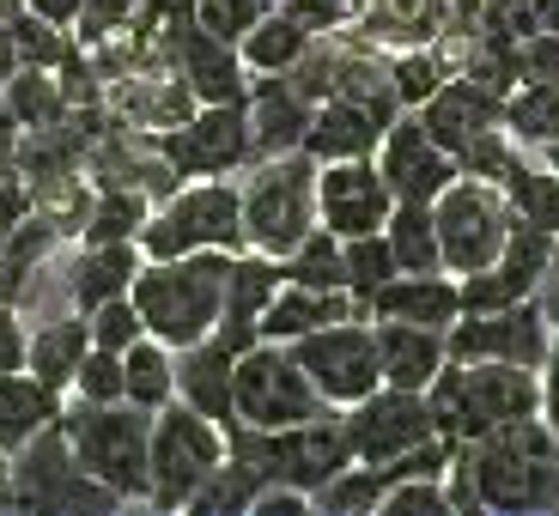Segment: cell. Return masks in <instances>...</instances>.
I'll list each match as a JSON object with an SVG mask.
<instances>
[{
    "instance_id": "obj_43",
    "label": "cell",
    "mask_w": 559,
    "mask_h": 516,
    "mask_svg": "<svg viewBox=\"0 0 559 516\" xmlns=\"http://www.w3.org/2000/svg\"><path fill=\"white\" fill-rule=\"evenodd\" d=\"M347 243V292L359 298V304H371V292H378L383 279L402 274V262H395L390 238L383 231H365V238H341Z\"/></svg>"
},
{
    "instance_id": "obj_33",
    "label": "cell",
    "mask_w": 559,
    "mask_h": 516,
    "mask_svg": "<svg viewBox=\"0 0 559 516\" xmlns=\"http://www.w3.org/2000/svg\"><path fill=\"white\" fill-rule=\"evenodd\" d=\"M310 43H317V31H310L305 19L286 13V7H267L250 25V37L238 43V56L250 73H286V68H298V56H305Z\"/></svg>"
},
{
    "instance_id": "obj_21",
    "label": "cell",
    "mask_w": 559,
    "mask_h": 516,
    "mask_svg": "<svg viewBox=\"0 0 559 516\" xmlns=\"http://www.w3.org/2000/svg\"><path fill=\"white\" fill-rule=\"evenodd\" d=\"M250 110V134H255V158H280V153H305V128L317 104L293 85V73H250L243 92Z\"/></svg>"
},
{
    "instance_id": "obj_57",
    "label": "cell",
    "mask_w": 559,
    "mask_h": 516,
    "mask_svg": "<svg viewBox=\"0 0 559 516\" xmlns=\"http://www.w3.org/2000/svg\"><path fill=\"white\" fill-rule=\"evenodd\" d=\"M542 158H547V165L559 170V140H554V146H542Z\"/></svg>"
},
{
    "instance_id": "obj_52",
    "label": "cell",
    "mask_w": 559,
    "mask_h": 516,
    "mask_svg": "<svg viewBox=\"0 0 559 516\" xmlns=\"http://www.w3.org/2000/svg\"><path fill=\"white\" fill-rule=\"evenodd\" d=\"M25 13H37V19H49V25H80V13H85V0H25Z\"/></svg>"
},
{
    "instance_id": "obj_27",
    "label": "cell",
    "mask_w": 559,
    "mask_h": 516,
    "mask_svg": "<svg viewBox=\"0 0 559 516\" xmlns=\"http://www.w3.org/2000/svg\"><path fill=\"white\" fill-rule=\"evenodd\" d=\"M347 316H365V304L353 292H317V286H293V279H280V292L267 298L262 310V340H305L329 322H347Z\"/></svg>"
},
{
    "instance_id": "obj_22",
    "label": "cell",
    "mask_w": 559,
    "mask_h": 516,
    "mask_svg": "<svg viewBox=\"0 0 559 516\" xmlns=\"http://www.w3.org/2000/svg\"><path fill=\"white\" fill-rule=\"evenodd\" d=\"M140 267H146L140 243H73V255L56 267V274H61V298L85 316V310H98V304H110V298L134 292Z\"/></svg>"
},
{
    "instance_id": "obj_15",
    "label": "cell",
    "mask_w": 559,
    "mask_h": 516,
    "mask_svg": "<svg viewBox=\"0 0 559 516\" xmlns=\"http://www.w3.org/2000/svg\"><path fill=\"white\" fill-rule=\"evenodd\" d=\"M347 419V444H353V461H395L402 449L438 437V419H432V401L426 389H395V383H378L365 401L341 407Z\"/></svg>"
},
{
    "instance_id": "obj_13",
    "label": "cell",
    "mask_w": 559,
    "mask_h": 516,
    "mask_svg": "<svg viewBox=\"0 0 559 516\" xmlns=\"http://www.w3.org/2000/svg\"><path fill=\"white\" fill-rule=\"evenodd\" d=\"M298 364L310 371V383L322 389L329 407H353L383 383V364H378V322L371 316H347V322H329L317 335L293 340Z\"/></svg>"
},
{
    "instance_id": "obj_26",
    "label": "cell",
    "mask_w": 559,
    "mask_h": 516,
    "mask_svg": "<svg viewBox=\"0 0 559 516\" xmlns=\"http://www.w3.org/2000/svg\"><path fill=\"white\" fill-rule=\"evenodd\" d=\"M383 116L365 110V104L353 98H322L317 110H310V128H305V153L317 158V165H335V158H378L383 146Z\"/></svg>"
},
{
    "instance_id": "obj_18",
    "label": "cell",
    "mask_w": 559,
    "mask_h": 516,
    "mask_svg": "<svg viewBox=\"0 0 559 516\" xmlns=\"http://www.w3.org/2000/svg\"><path fill=\"white\" fill-rule=\"evenodd\" d=\"M158 43H165V56L177 61V73L189 80L195 104H238L243 92H250V68H243L238 43H219L213 31H201L182 0H177V13H170V25Z\"/></svg>"
},
{
    "instance_id": "obj_10",
    "label": "cell",
    "mask_w": 559,
    "mask_h": 516,
    "mask_svg": "<svg viewBox=\"0 0 559 516\" xmlns=\"http://www.w3.org/2000/svg\"><path fill=\"white\" fill-rule=\"evenodd\" d=\"M432 219H438V250H444V267L462 279V274H480V267L504 250L511 225H518V207H511V195H504L499 182L468 177V170H462L444 195L432 201Z\"/></svg>"
},
{
    "instance_id": "obj_20",
    "label": "cell",
    "mask_w": 559,
    "mask_h": 516,
    "mask_svg": "<svg viewBox=\"0 0 559 516\" xmlns=\"http://www.w3.org/2000/svg\"><path fill=\"white\" fill-rule=\"evenodd\" d=\"M419 122H426V134H432L444 153L462 158L487 128L504 122V98L487 92L480 80H468V73H450V80L432 92V104H419Z\"/></svg>"
},
{
    "instance_id": "obj_48",
    "label": "cell",
    "mask_w": 559,
    "mask_h": 516,
    "mask_svg": "<svg viewBox=\"0 0 559 516\" xmlns=\"http://www.w3.org/2000/svg\"><path fill=\"white\" fill-rule=\"evenodd\" d=\"M25 352H31V322H25V310L0 298V377H7V371H25Z\"/></svg>"
},
{
    "instance_id": "obj_58",
    "label": "cell",
    "mask_w": 559,
    "mask_h": 516,
    "mask_svg": "<svg viewBox=\"0 0 559 516\" xmlns=\"http://www.w3.org/2000/svg\"><path fill=\"white\" fill-rule=\"evenodd\" d=\"M267 7H280V0H267Z\"/></svg>"
},
{
    "instance_id": "obj_38",
    "label": "cell",
    "mask_w": 559,
    "mask_h": 516,
    "mask_svg": "<svg viewBox=\"0 0 559 516\" xmlns=\"http://www.w3.org/2000/svg\"><path fill=\"white\" fill-rule=\"evenodd\" d=\"M402 274H432L444 267V250H438V219H432V201H395L390 225H383Z\"/></svg>"
},
{
    "instance_id": "obj_9",
    "label": "cell",
    "mask_w": 559,
    "mask_h": 516,
    "mask_svg": "<svg viewBox=\"0 0 559 516\" xmlns=\"http://www.w3.org/2000/svg\"><path fill=\"white\" fill-rule=\"evenodd\" d=\"M13 511L37 516H85V511H122L98 475H85V461L73 456L68 425H43L31 444L13 449Z\"/></svg>"
},
{
    "instance_id": "obj_51",
    "label": "cell",
    "mask_w": 559,
    "mask_h": 516,
    "mask_svg": "<svg viewBox=\"0 0 559 516\" xmlns=\"http://www.w3.org/2000/svg\"><path fill=\"white\" fill-rule=\"evenodd\" d=\"M542 419L559 432V335H554V352L542 364Z\"/></svg>"
},
{
    "instance_id": "obj_36",
    "label": "cell",
    "mask_w": 559,
    "mask_h": 516,
    "mask_svg": "<svg viewBox=\"0 0 559 516\" xmlns=\"http://www.w3.org/2000/svg\"><path fill=\"white\" fill-rule=\"evenodd\" d=\"M153 201L128 189V182H98L92 213H85V231L73 243H140V225H146Z\"/></svg>"
},
{
    "instance_id": "obj_41",
    "label": "cell",
    "mask_w": 559,
    "mask_h": 516,
    "mask_svg": "<svg viewBox=\"0 0 559 516\" xmlns=\"http://www.w3.org/2000/svg\"><path fill=\"white\" fill-rule=\"evenodd\" d=\"M383 504V475L371 461H347L329 487L310 492V511H329V516H378Z\"/></svg>"
},
{
    "instance_id": "obj_11",
    "label": "cell",
    "mask_w": 559,
    "mask_h": 516,
    "mask_svg": "<svg viewBox=\"0 0 559 516\" xmlns=\"http://www.w3.org/2000/svg\"><path fill=\"white\" fill-rule=\"evenodd\" d=\"M317 413H329V401L286 340H255L250 352H238V425L280 432Z\"/></svg>"
},
{
    "instance_id": "obj_39",
    "label": "cell",
    "mask_w": 559,
    "mask_h": 516,
    "mask_svg": "<svg viewBox=\"0 0 559 516\" xmlns=\"http://www.w3.org/2000/svg\"><path fill=\"white\" fill-rule=\"evenodd\" d=\"M504 128L518 146H554L559 140V80H523L511 98H504Z\"/></svg>"
},
{
    "instance_id": "obj_16",
    "label": "cell",
    "mask_w": 559,
    "mask_h": 516,
    "mask_svg": "<svg viewBox=\"0 0 559 516\" xmlns=\"http://www.w3.org/2000/svg\"><path fill=\"white\" fill-rule=\"evenodd\" d=\"M395 213V189L378 170V158H335V165H317V219L335 231V238H365V231H383Z\"/></svg>"
},
{
    "instance_id": "obj_45",
    "label": "cell",
    "mask_w": 559,
    "mask_h": 516,
    "mask_svg": "<svg viewBox=\"0 0 559 516\" xmlns=\"http://www.w3.org/2000/svg\"><path fill=\"white\" fill-rule=\"evenodd\" d=\"M450 511V475H407L383 487L378 516H444Z\"/></svg>"
},
{
    "instance_id": "obj_8",
    "label": "cell",
    "mask_w": 559,
    "mask_h": 516,
    "mask_svg": "<svg viewBox=\"0 0 559 516\" xmlns=\"http://www.w3.org/2000/svg\"><path fill=\"white\" fill-rule=\"evenodd\" d=\"M238 182H243V243L280 262L317 225V158L310 153L255 158Z\"/></svg>"
},
{
    "instance_id": "obj_17",
    "label": "cell",
    "mask_w": 559,
    "mask_h": 516,
    "mask_svg": "<svg viewBox=\"0 0 559 516\" xmlns=\"http://www.w3.org/2000/svg\"><path fill=\"white\" fill-rule=\"evenodd\" d=\"M554 255H559L554 231L518 219L511 238H504V250L480 274H462V310H499V304H518V298H535L547 267H554Z\"/></svg>"
},
{
    "instance_id": "obj_50",
    "label": "cell",
    "mask_w": 559,
    "mask_h": 516,
    "mask_svg": "<svg viewBox=\"0 0 559 516\" xmlns=\"http://www.w3.org/2000/svg\"><path fill=\"white\" fill-rule=\"evenodd\" d=\"M19 146H25V122L13 116V104L0 98V170H19Z\"/></svg>"
},
{
    "instance_id": "obj_55",
    "label": "cell",
    "mask_w": 559,
    "mask_h": 516,
    "mask_svg": "<svg viewBox=\"0 0 559 516\" xmlns=\"http://www.w3.org/2000/svg\"><path fill=\"white\" fill-rule=\"evenodd\" d=\"M535 19H542V31L559 37V0H535Z\"/></svg>"
},
{
    "instance_id": "obj_32",
    "label": "cell",
    "mask_w": 559,
    "mask_h": 516,
    "mask_svg": "<svg viewBox=\"0 0 559 516\" xmlns=\"http://www.w3.org/2000/svg\"><path fill=\"white\" fill-rule=\"evenodd\" d=\"M499 189L511 195L518 219H530V225H542V231H554V238H559V170L547 165L535 146H518V153H511Z\"/></svg>"
},
{
    "instance_id": "obj_14",
    "label": "cell",
    "mask_w": 559,
    "mask_h": 516,
    "mask_svg": "<svg viewBox=\"0 0 559 516\" xmlns=\"http://www.w3.org/2000/svg\"><path fill=\"white\" fill-rule=\"evenodd\" d=\"M450 359H504V364H530L542 371L554 352V322H547L542 298H518L499 310H462L444 328Z\"/></svg>"
},
{
    "instance_id": "obj_23",
    "label": "cell",
    "mask_w": 559,
    "mask_h": 516,
    "mask_svg": "<svg viewBox=\"0 0 559 516\" xmlns=\"http://www.w3.org/2000/svg\"><path fill=\"white\" fill-rule=\"evenodd\" d=\"M280 262L262 250H238L231 255V274H225V310H219V328L213 335L225 340L231 352H250L262 340V310L267 298L280 292Z\"/></svg>"
},
{
    "instance_id": "obj_31",
    "label": "cell",
    "mask_w": 559,
    "mask_h": 516,
    "mask_svg": "<svg viewBox=\"0 0 559 516\" xmlns=\"http://www.w3.org/2000/svg\"><path fill=\"white\" fill-rule=\"evenodd\" d=\"M61 407H68L61 389H49V383L31 377V371H7V377H0V449L13 456L19 444H31L43 425L61 419Z\"/></svg>"
},
{
    "instance_id": "obj_37",
    "label": "cell",
    "mask_w": 559,
    "mask_h": 516,
    "mask_svg": "<svg viewBox=\"0 0 559 516\" xmlns=\"http://www.w3.org/2000/svg\"><path fill=\"white\" fill-rule=\"evenodd\" d=\"M0 98L13 104V116L25 128H56L73 116L68 92H61V73L56 68H13L0 80Z\"/></svg>"
},
{
    "instance_id": "obj_42",
    "label": "cell",
    "mask_w": 559,
    "mask_h": 516,
    "mask_svg": "<svg viewBox=\"0 0 559 516\" xmlns=\"http://www.w3.org/2000/svg\"><path fill=\"white\" fill-rule=\"evenodd\" d=\"M73 49H80V37H73L68 25H49V19H37V13L13 19V61L19 68H61Z\"/></svg>"
},
{
    "instance_id": "obj_44",
    "label": "cell",
    "mask_w": 559,
    "mask_h": 516,
    "mask_svg": "<svg viewBox=\"0 0 559 516\" xmlns=\"http://www.w3.org/2000/svg\"><path fill=\"white\" fill-rule=\"evenodd\" d=\"M68 401H85V407L128 401V371H122V352H110V347H92V352H85V364L73 371Z\"/></svg>"
},
{
    "instance_id": "obj_34",
    "label": "cell",
    "mask_w": 559,
    "mask_h": 516,
    "mask_svg": "<svg viewBox=\"0 0 559 516\" xmlns=\"http://www.w3.org/2000/svg\"><path fill=\"white\" fill-rule=\"evenodd\" d=\"M280 274L293 286H317V292H347V243L329 231V225H310L293 250L280 255Z\"/></svg>"
},
{
    "instance_id": "obj_2",
    "label": "cell",
    "mask_w": 559,
    "mask_h": 516,
    "mask_svg": "<svg viewBox=\"0 0 559 516\" xmlns=\"http://www.w3.org/2000/svg\"><path fill=\"white\" fill-rule=\"evenodd\" d=\"M225 274H231V255L225 250L146 262L134 274V304H140L146 335H158L165 347H195V340H207L219 328V310H225Z\"/></svg>"
},
{
    "instance_id": "obj_47",
    "label": "cell",
    "mask_w": 559,
    "mask_h": 516,
    "mask_svg": "<svg viewBox=\"0 0 559 516\" xmlns=\"http://www.w3.org/2000/svg\"><path fill=\"white\" fill-rule=\"evenodd\" d=\"M85 322H92V347H110V352H128L140 335H146L134 292L110 298V304H98V310H85Z\"/></svg>"
},
{
    "instance_id": "obj_24",
    "label": "cell",
    "mask_w": 559,
    "mask_h": 516,
    "mask_svg": "<svg viewBox=\"0 0 559 516\" xmlns=\"http://www.w3.org/2000/svg\"><path fill=\"white\" fill-rule=\"evenodd\" d=\"M365 316L378 322H419V328H450L462 316V279L450 267H432V274H395L383 279Z\"/></svg>"
},
{
    "instance_id": "obj_25",
    "label": "cell",
    "mask_w": 559,
    "mask_h": 516,
    "mask_svg": "<svg viewBox=\"0 0 559 516\" xmlns=\"http://www.w3.org/2000/svg\"><path fill=\"white\" fill-rule=\"evenodd\" d=\"M177 401H189L195 413L219 419V425L238 419V352L219 335L177 347Z\"/></svg>"
},
{
    "instance_id": "obj_1",
    "label": "cell",
    "mask_w": 559,
    "mask_h": 516,
    "mask_svg": "<svg viewBox=\"0 0 559 516\" xmlns=\"http://www.w3.org/2000/svg\"><path fill=\"white\" fill-rule=\"evenodd\" d=\"M450 511H499V516L559 511V432L542 413H530L456 444Z\"/></svg>"
},
{
    "instance_id": "obj_4",
    "label": "cell",
    "mask_w": 559,
    "mask_h": 516,
    "mask_svg": "<svg viewBox=\"0 0 559 516\" xmlns=\"http://www.w3.org/2000/svg\"><path fill=\"white\" fill-rule=\"evenodd\" d=\"M195 250H225L238 255L243 243V182L238 177H189L177 182L140 225V255L165 262V255H195Z\"/></svg>"
},
{
    "instance_id": "obj_53",
    "label": "cell",
    "mask_w": 559,
    "mask_h": 516,
    "mask_svg": "<svg viewBox=\"0 0 559 516\" xmlns=\"http://www.w3.org/2000/svg\"><path fill=\"white\" fill-rule=\"evenodd\" d=\"M542 310H547V322H554V335H559V255H554V267H547V279H542Z\"/></svg>"
},
{
    "instance_id": "obj_56",
    "label": "cell",
    "mask_w": 559,
    "mask_h": 516,
    "mask_svg": "<svg viewBox=\"0 0 559 516\" xmlns=\"http://www.w3.org/2000/svg\"><path fill=\"white\" fill-rule=\"evenodd\" d=\"M341 7H347V19H365V7H371V0H341Z\"/></svg>"
},
{
    "instance_id": "obj_19",
    "label": "cell",
    "mask_w": 559,
    "mask_h": 516,
    "mask_svg": "<svg viewBox=\"0 0 559 516\" xmlns=\"http://www.w3.org/2000/svg\"><path fill=\"white\" fill-rule=\"evenodd\" d=\"M378 170L390 177L395 201H438L450 189V182L462 177L456 153H444L432 134H426V122H419V110H402L390 128H383V146H378Z\"/></svg>"
},
{
    "instance_id": "obj_29",
    "label": "cell",
    "mask_w": 559,
    "mask_h": 516,
    "mask_svg": "<svg viewBox=\"0 0 559 516\" xmlns=\"http://www.w3.org/2000/svg\"><path fill=\"white\" fill-rule=\"evenodd\" d=\"M85 352H92V322L80 316V310H56V316H37L31 322V352H25V371L31 377H43L49 389L68 395L73 389V371L85 364Z\"/></svg>"
},
{
    "instance_id": "obj_54",
    "label": "cell",
    "mask_w": 559,
    "mask_h": 516,
    "mask_svg": "<svg viewBox=\"0 0 559 516\" xmlns=\"http://www.w3.org/2000/svg\"><path fill=\"white\" fill-rule=\"evenodd\" d=\"M0 511H13V456L0 449Z\"/></svg>"
},
{
    "instance_id": "obj_28",
    "label": "cell",
    "mask_w": 559,
    "mask_h": 516,
    "mask_svg": "<svg viewBox=\"0 0 559 516\" xmlns=\"http://www.w3.org/2000/svg\"><path fill=\"white\" fill-rule=\"evenodd\" d=\"M371 322H378V316H371ZM378 364H383V383H395V389H432V377L450 364L444 328L378 322Z\"/></svg>"
},
{
    "instance_id": "obj_7",
    "label": "cell",
    "mask_w": 559,
    "mask_h": 516,
    "mask_svg": "<svg viewBox=\"0 0 559 516\" xmlns=\"http://www.w3.org/2000/svg\"><path fill=\"white\" fill-rule=\"evenodd\" d=\"M61 425L73 437V456L85 461V475H98L122 504H146V444H153V413L134 401H110V407H85L68 401Z\"/></svg>"
},
{
    "instance_id": "obj_3",
    "label": "cell",
    "mask_w": 559,
    "mask_h": 516,
    "mask_svg": "<svg viewBox=\"0 0 559 516\" xmlns=\"http://www.w3.org/2000/svg\"><path fill=\"white\" fill-rule=\"evenodd\" d=\"M438 419V437L468 444V437L492 432L504 419H530L542 413V371L530 364H504V359H450L426 389Z\"/></svg>"
},
{
    "instance_id": "obj_6",
    "label": "cell",
    "mask_w": 559,
    "mask_h": 516,
    "mask_svg": "<svg viewBox=\"0 0 559 516\" xmlns=\"http://www.w3.org/2000/svg\"><path fill=\"white\" fill-rule=\"evenodd\" d=\"M231 456L219 419L195 413L189 401H170L153 413V444H146V504L153 511H189L201 487L213 480V468Z\"/></svg>"
},
{
    "instance_id": "obj_46",
    "label": "cell",
    "mask_w": 559,
    "mask_h": 516,
    "mask_svg": "<svg viewBox=\"0 0 559 516\" xmlns=\"http://www.w3.org/2000/svg\"><path fill=\"white\" fill-rule=\"evenodd\" d=\"M182 7H189V19H195L201 31H213L219 43H243L250 25L267 13V0H182Z\"/></svg>"
},
{
    "instance_id": "obj_5",
    "label": "cell",
    "mask_w": 559,
    "mask_h": 516,
    "mask_svg": "<svg viewBox=\"0 0 559 516\" xmlns=\"http://www.w3.org/2000/svg\"><path fill=\"white\" fill-rule=\"evenodd\" d=\"M231 437V456H243L262 480H280V487H298V492H317L341 475L353 461V444H347V419L341 407L317 419H298V425H280V432H255V425H225Z\"/></svg>"
},
{
    "instance_id": "obj_49",
    "label": "cell",
    "mask_w": 559,
    "mask_h": 516,
    "mask_svg": "<svg viewBox=\"0 0 559 516\" xmlns=\"http://www.w3.org/2000/svg\"><path fill=\"white\" fill-rule=\"evenodd\" d=\"M37 213V195H31V182L19 177V170H0V243L13 238L19 225Z\"/></svg>"
},
{
    "instance_id": "obj_12",
    "label": "cell",
    "mask_w": 559,
    "mask_h": 516,
    "mask_svg": "<svg viewBox=\"0 0 559 516\" xmlns=\"http://www.w3.org/2000/svg\"><path fill=\"white\" fill-rule=\"evenodd\" d=\"M153 146L170 158L182 182L189 177H243L255 165V134H250V110L238 104H195L189 122L153 134Z\"/></svg>"
},
{
    "instance_id": "obj_35",
    "label": "cell",
    "mask_w": 559,
    "mask_h": 516,
    "mask_svg": "<svg viewBox=\"0 0 559 516\" xmlns=\"http://www.w3.org/2000/svg\"><path fill=\"white\" fill-rule=\"evenodd\" d=\"M122 371H128V401L134 407L158 413V407L177 401V347H165L158 335H140L122 352Z\"/></svg>"
},
{
    "instance_id": "obj_40",
    "label": "cell",
    "mask_w": 559,
    "mask_h": 516,
    "mask_svg": "<svg viewBox=\"0 0 559 516\" xmlns=\"http://www.w3.org/2000/svg\"><path fill=\"white\" fill-rule=\"evenodd\" d=\"M267 480L255 475L243 456H225L219 468H213V480L189 499V516H250L255 492H262Z\"/></svg>"
},
{
    "instance_id": "obj_30",
    "label": "cell",
    "mask_w": 559,
    "mask_h": 516,
    "mask_svg": "<svg viewBox=\"0 0 559 516\" xmlns=\"http://www.w3.org/2000/svg\"><path fill=\"white\" fill-rule=\"evenodd\" d=\"M61 243H68V238L56 231V219H43V213H31V219L19 225L13 238L0 243V298L25 310V304H31V292L43 286V267L56 262V250H61Z\"/></svg>"
}]
</instances>
